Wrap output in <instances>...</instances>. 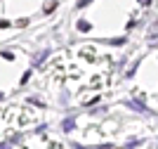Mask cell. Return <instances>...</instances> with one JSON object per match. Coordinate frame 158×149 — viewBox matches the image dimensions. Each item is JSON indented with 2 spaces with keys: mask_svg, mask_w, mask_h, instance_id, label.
<instances>
[{
  "mask_svg": "<svg viewBox=\"0 0 158 149\" xmlns=\"http://www.w3.org/2000/svg\"><path fill=\"white\" fill-rule=\"evenodd\" d=\"M78 28H80V31H87V28H90V24H87V21H80Z\"/></svg>",
  "mask_w": 158,
  "mask_h": 149,
  "instance_id": "obj_2",
  "label": "cell"
},
{
  "mask_svg": "<svg viewBox=\"0 0 158 149\" xmlns=\"http://www.w3.org/2000/svg\"><path fill=\"white\" fill-rule=\"evenodd\" d=\"M0 26H2V28H7V26H10V21H0Z\"/></svg>",
  "mask_w": 158,
  "mask_h": 149,
  "instance_id": "obj_3",
  "label": "cell"
},
{
  "mask_svg": "<svg viewBox=\"0 0 158 149\" xmlns=\"http://www.w3.org/2000/svg\"><path fill=\"white\" fill-rule=\"evenodd\" d=\"M54 7H57V2H54V0H50V2H47V5H45V12H52Z\"/></svg>",
  "mask_w": 158,
  "mask_h": 149,
  "instance_id": "obj_1",
  "label": "cell"
},
{
  "mask_svg": "<svg viewBox=\"0 0 158 149\" xmlns=\"http://www.w3.org/2000/svg\"><path fill=\"white\" fill-rule=\"evenodd\" d=\"M80 5H85V0H83V2H80Z\"/></svg>",
  "mask_w": 158,
  "mask_h": 149,
  "instance_id": "obj_4",
  "label": "cell"
}]
</instances>
